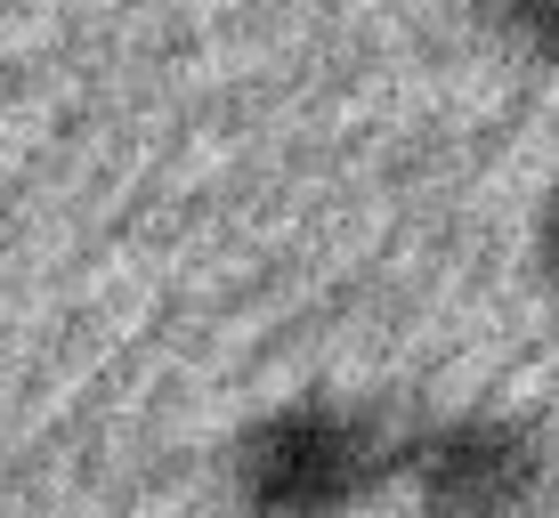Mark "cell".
<instances>
[{
    "label": "cell",
    "mask_w": 559,
    "mask_h": 518,
    "mask_svg": "<svg viewBox=\"0 0 559 518\" xmlns=\"http://www.w3.org/2000/svg\"><path fill=\"white\" fill-rule=\"evenodd\" d=\"M390 437L357 397L293 389L227 437V494L243 518H357L390 494Z\"/></svg>",
    "instance_id": "1"
},
{
    "label": "cell",
    "mask_w": 559,
    "mask_h": 518,
    "mask_svg": "<svg viewBox=\"0 0 559 518\" xmlns=\"http://www.w3.org/2000/svg\"><path fill=\"white\" fill-rule=\"evenodd\" d=\"M390 494L414 518H544L559 454L544 421L511 406H454L390 437Z\"/></svg>",
    "instance_id": "2"
},
{
    "label": "cell",
    "mask_w": 559,
    "mask_h": 518,
    "mask_svg": "<svg viewBox=\"0 0 559 518\" xmlns=\"http://www.w3.org/2000/svg\"><path fill=\"white\" fill-rule=\"evenodd\" d=\"M487 49H503L527 73H559V0H462Z\"/></svg>",
    "instance_id": "3"
},
{
    "label": "cell",
    "mask_w": 559,
    "mask_h": 518,
    "mask_svg": "<svg viewBox=\"0 0 559 518\" xmlns=\"http://www.w3.org/2000/svg\"><path fill=\"white\" fill-rule=\"evenodd\" d=\"M527 260H535V276L559 292V179L535 195V219H527Z\"/></svg>",
    "instance_id": "4"
}]
</instances>
